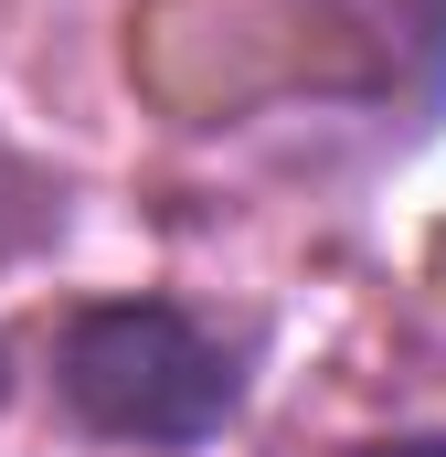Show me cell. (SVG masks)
I'll return each mask as SVG.
<instances>
[{"label": "cell", "instance_id": "6da1fadb", "mask_svg": "<svg viewBox=\"0 0 446 457\" xmlns=\"http://www.w3.org/2000/svg\"><path fill=\"white\" fill-rule=\"evenodd\" d=\"M54 394L107 447H202L244 404V361L181 298H86L54 341Z\"/></svg>", "mask_w": 446, "mask_h": 457}, {"label": "cell", "instance_id": "7a4b0ae2", "mask_svg": "<svg viewBox=\"0 0 446 457\" xmlns=\"http://www.w3.org/2000/svg\"><path fill=\"white\" fill-rule=\"evenodd\" d=\"M0 404H11V351H0Z\"/></svg>", "mask_w": 446, "mask_h": 457}]
</instances>
